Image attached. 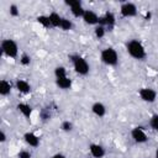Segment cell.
Here are the masks:
<instances>
[{"label": "cell", "mask_w": 158, "mask_h": 158, "mask_svg": "<svg viewBox=\"0 0 158 158\" xmlns=\"http://www.w3.org/2000/svg\"><path fill=\"white\" fill-rule=\"evenodd\" d=\"M128 52L132 57H135L137 59H141L144 57V49L138 41H131L128 43Z\"/></svg>", "instance_id": "1"}, {"label": "cell", "mask_w": 158, "mask_h": 158, "mask_svg": "<svg viewBox=\"0 0 158 158\" xmlns=\"http://www.w3.org/2000/svg\"><path fill=\"white\" fill-rule=\"evenodd\" d=\"M101 59L106 64H116V62H117V54H116V52L112 48H107V49H104L102 51Z\"/></svg>", "instance_id": "2"}, {"label": "cell", "mask_w": 158, "mask_h": 158, "mask_svg": "<svg viewBox=\"0 0 158 158\" xmlns=\"http://www.w3.org/2000/svg\"><path fill=\"white\" fill-rule=\"evenodd\" d=\"M1 47H2V51H4L7 56H10V57H16V54H17V46H16V43H15L14 41H11V40H5V41L2 42V44H1Z\"/></svg>", "instance_id": "3"}, {"label": "cell", "mask_w": 158, "mask_h": 158, "mask_svg": "<svg viewBox=\"0 0 158 158\" xmlns=\"http://www.w3.org/2000/svg\"><path fill=\"white\" fill-rule=\"evenodd\" d=\"M74 67H75V70L80 74H86L88 70H89V67H88V63L85 62V59L80 58V57H75L74 58Z\"/></svg>", "instance_id": "4"}, {"label": "cell", "mask_w": 158, "mask_h": 158, "mask_svg": "<svg viewBox=\"0 0 158 158\" xmlns=\"http://www.w3.org/2000/svg\"><path fill=\"white\" fill-rule=\"evenodd\" d=\"M67 4L72 6V12L74 14V16H81V15H84V11H83L81 5H80L79 1H73L72 0V1H67Z\"/></svg>", "instance_id": "5"}, {"label": "cell", "mask_w": 158, "mask_h": 158, "mask_svg": "<svg viewBox=\"0 0 158 158\" xmlns=\"http://www.w3.org/2000/svg\"><path fill=\"white\" fill-rule=\"evenodd\" d=\"M139 94L144 101H154L156 99V91H153L152 89H142Z\"/></svg>", "instance_id": "6"}, {"label": "cell", "mask_w": 158, "mask_h": 158, "mask_svg": "<svg viewBox=\"0 0 158 158\" xmlns=\"http://www.w3.org/2000/svg\"><path fill=\"white\" fill-rule=\"evenodd\" d=\"M121 12L123 16H133L136 14V7L133 4H125L121 7Z\"/></svg>", "instance_id": "7"}, {"label": "cell", "mask_w": 158, "mask_h": 158, "mask_svg": "<svg viewBox=\"0 0 158 158\" xmlns=\"http://www.w3.org/2000/svg\"><path fill=\"white\" fill-rule=\"evenodd\" d=\"M83 17H84V20H85V22L86 23H90V25H93V23H96V22H99V19H98V16L93 12V11H84V15H83Z\"/></svg>", "instance_id": "8"}, {"label": "cell", "mask_w": 158, "mask_h": 158, "mask_svg": "<svg viewBox=\"0 0 158 158\" xmlns=\"http://www.w3.org/2000/svg\"><path fill=\"white\" fill-rule=\"evenodd\" d=\"M132 137L135 138L136 142H144L147 139V136L144 135V132L141 128H138V127L132 131Z\"/></svg>", "instance_id": "9"}, {"label": "cell", "mask_w": 158, "mask_h": 158, "mask_svg": "<svg viewBox=\"0 0 158 158\" xmlns=\"http://www.w3.org/2000/svg\"><path fill=\"white\" fill-rule=\"evenodd\" d=\"M90 151H91V154L94 157H96V158H100V157L104 156V149L98 144H91L90 146Z\"/></svg>", "instance_id": "10"}, {"label": "cell", "mask_w": 158, "mask_h": 158, "mask_svg": "<svg viewBox=\"0 0 158 158\" xmlns=\"http://www.w3.org/2000/svg\"><path fill=\"white\" fill-rule=\"evenodd\" d=\"M25 139H26V142H27L30 146H33V147L38 146V138H37L33 133H26V135H25Z\"/></svg>", "instance_id": "11"}, {"label": "cell", "mask_w": 158, "mask_h": 158, "mask_svg": "<svg viewBox=\"0 0 158 158\" xmlns=\"http://www.w3.org/2000/svg\"><path fill=\"white\" fill-rule=\"evenodd\" d=\"M57 84H58V86L59 88H62V89H67V88H69L70 86V80L67 78V77H64V78H58L57 79Z\"/></svg>", "instance_id": "12"}, {"label": "cell", "mask_w": 158, "mask_h": 158, "mask_svg": "<svg viewBox=\"0 0 158 158\" xmlns=\"http://www.w3.org/2000/svg\"><path fill=\"white\" fill-rule=\"evenodd\" d=\"M93 111H94L98 116H102V115L105 114V106H104L102 104H100V102H96V104H94V106H93Z\"/></svg>", "instance_id": "13"}, {"label": "cell", "mask_w": 158, "mask_h": 158, "mask_svg": "<svg viewBox=\"0 0 158 158\" xmlns=\"http://www.w3.org/2000/svg\"><path fill=\"white\" fill-rule=\"evenodd\" d=\"M17 109H19L26 117H30V115H31V107H30L28 105H26V104H19V105H17Z\"/></svg>", "instance_id": "14"}, {"label": "cell", "mask_w": 158, "mask_h": 158, "mask_svg": "<svg viewBox=\"0 0 158 158\" xmlns=\"http://www.w3.org/2000/svg\"><path fill=\"white\" fill-rule=\"evenodd\" d=\"M49 21H51L52 26H60L62 19H60L56 12H53V14H51V15H49Z\"/></svg>", "instance_id": "15"}, {"label": "cell", "mask_w": 158, "mask_h": 158, "mask_svg": "<svg viewBox=\"0 0 158 158\" xmlns=\"http://www.w3.org/2000/svg\"><path fill=\"white\" fill-rule=\"evenodd\" d=\"M10 91V84L6 80H1L0 81V94L6 95Z\"/></svg>", "instance_id": "16"}, {"label": "cell", "mask_w": 158, "mask_h": 158, "mask_svg": "<svg viewBox=\"0 0 158 158\" xmlns=\"http://www.w3.org/2000/svg\"><path fill=\"white\" fill-rule=\"evenodd\" d=\"M16 85H17V89L20 91H22V93H27L30 90V85L26 81H23V80H19Z\"/></svg>", "instance_id": "17"}, {"label": "cell", "mask_w": 158, "mask_h": 158, "mask_svg": "<svg viewBox=\"0 0 158 158\" xmlns=\"http://www.w3.org/2000/svg\"><path fill=\"white\" fill-rule=\"evenodd\" d=\"M114 20H115L114 19V15L111 12H107L104 19H100L99 20V22H101V23H114Z\"/></svg>", "instance_id": "18"}, {"label": "cell", "mask_w": 158, "mask_h": 158, "mask_svg": "<svg viewBox=\"0 0 158 158\" xmlns=\"http://www.w3.org/2000/svg\"><path fill=\"white\" fill-rule=\"evenodd\" d=\"M38 22H41L43 26H46V27H48L49 25H52L51 23V21H49V17H46V16H40L38 17Z\"/></svg>", "instance_id": "19"}, {"label": "cell", "mask_w": 158, "mask_h": 158, "mask_svg": "<svg viewBox=\"0 0 158 158\" xmlns=\"http://www.w3.org/2000/svg\"><path fill=\"white\" fill-rule=\"evenodd\" d=\"M60 27L63 30H69L72 27V23L69 22V20H65V19H62V22H60Z\"/></svg>", "instance_id": "20"}, {"label": "cell", "mask_w": 158, "mask_h": 158, "mask_svg": "<svg viewBox=\"0 0 158 158\" xmlns=\"http://www.w3.org/2000/svg\"><path fill=\"white\" fill-rule=\"evenodd\" d=\"M56 75H57V79H58V78H64V77H65V69L62 68V67L57 68V69H56Z\"/></svg>", "instance_id": "21"}, {"label": "cell", "mask_w": 158, "mask_h": 158, "mask_svg": "<svg viewBox=\"0 0 158 158\" xmlns=\"http://www.w3.org/2000/svg\"><path fill=\"white\" fill-rule=\"evenodd\" d=\"M151 126L154 128V130H158V115H154L151 120Z\"/></svg>", "instance_id": "22"}, {"label": "cell", "mask_w": 158, "mask_h": 158, "mask_svg": "<svg viewBox=\"0 0 158 158\" xmlns=\"http://www.w3.org/2000/svg\"><path fill=\"white\" fill-rule=\"evenodd\" d=\"M95 33L98 37H102L104 36V27L102 26H99L96 30H95Z\"/></svg>", "instance_id": "23"}, {"label": "cell", "mask_w": 158, "mask_h": 158, "mask_svg": "<svg viewBox=\"0 0 158 158\" xmlns=\"http://www.w3.org/2000/svg\"><path fill=\"white\" fill-rule=\"evenodd\" d=\"M30 153L28 152H20L19 153V158H30Z\"/></svg>", "instance_id": "24"}, {"label": "cell", "mask_w": 158, "mask_h": 158, "mask_svg": "<svg viewBox=\"0 0 158 158\" xmlns=\"http://www.w3.org/2000/svg\"><path fill=\"white\" fill-rule=\"evenodd\" d=\"M62 127H63V130H70V127H72V125H70L69 122H64Z\"/></svg>", "instance_id": "25"}, {"label": "cell", "mask_w": 158, "mask_h": 158, "mask_svg": "<svg viewBox=\"0 0 158 158\" xmlns=\"http://www.w3.org/2000/svg\"><path fill=\"white\" fill-rule=\"evenodd\" d=\"M21 62H22L23 64H27V63H30V58H28L27 56H23V57H22V60H21Z\"/></svg>", "instance_id": "26"}, {"label": "cell", "mask_w": 158, "mask_h": 158, "mask_svg": "<svg viewBox=\"0 0 158 158\" xmlns=\"http://www.w3.org/2000/svg\"><path fill=\"white\" fill-rule=\"evenodd\" d=\"M11 14H12V15H17V11H16V6H11Z\"/></svg>", "instance_id": "27"}, {"label": "cell", "mask_w": 158, "mask_h": 158, "mask_svg": "<svg viewBox=\"0 0 158 158\" xmlns=\"http://www.w3.org/2000/svg\"><path fill=\"white\" fill-rule=\"evenodd\" d=\"M0 137H1L0 139L4 142V141H5V133H4V132H1V133H0Z\"/></svg>", "instance_id": "28"}, {"label": "cell", "mask_w": 158, "mask_h": 158, "mask_svg": "<svg viewBox=\"0 0 158 158\" xmlns=\"http://www.w3.org/2000/svg\"><path fill=\"white\" fill-rule=\"evenodd\" d=\"M53 158H65L64 156H62V154H57V156H54Z\"/></svg>", "instance_id": "29"}, {"label": "cell", "mask_w": 158, "mask_h": 158, "mask_svg": "<svg viewBox=\"0 0 158 158\" xmlns=\"http://www.w3.org/2000/svg\"><path fill=\"white\" fill-rule=\"evenodd\" d=\"M157 158H158V151H157Z\"/></svg>", "instance_id": "30"}]
</instances>
